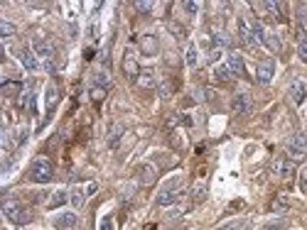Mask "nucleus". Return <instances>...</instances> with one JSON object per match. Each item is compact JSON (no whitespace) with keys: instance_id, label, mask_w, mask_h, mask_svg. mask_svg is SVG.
Masks as SVG:
<instances>
[{"instance_id":"nucleus-31","label":"nucleus","mask_w":307,"mask_h":230,"mask_svg":"<svg viewBox=\"0 0 307 230\" xmlns=\"http://www.w3.org/2000/svg\"><path fill=\"white\" fill-rule=\"evenodd\" d=\"M288 206H290V201H288L285 196H278L275 203H273V211H275V213H283V211H288Z\"/></svg>"},{"instance_id":"nucleus-25","label":"nucleus","mask_w":307,"mask_h":230,"mask_svg":"<svg viewBox=\"0 0 307 230\" xmlns=\"http://www.w3.org/2000/svg\"><path fill=\"white\" fill-rule=\"evenodd\" d=\"M0 91H3V95H15V93L22 91V83L20 81H3Z\"/></svg>"},{"instance_id":"nucleus-5","label":"nucleus","mask_w":307,"mask_h":230,"mask_svg":"<svg viewBox=\"0 0 307 230\" xmlns=\"http://www.w3.org/2000/svg\"><path fill=\"white\" fill-rule=\"evenodd\" d=\"M180 181H170L165 184L162 189L157 191V196H155V206H172V203L180 199Z\"/></svg>"},{"instance_id":"nucleus-42","label":"nucleus","mask_w":307,"mask_h":230,"mask_svg":"<svg viewBox=\"0 0 307 230\" xmlns=\"http://www.w3.org/2000/svg\"><path fill=\"white\" fill-rule=\"evenodd\" d=\"M300 189L302 191H307V169L302 172V181H300Z\"/></svg>"},{"instance_id":"nucleus-29","label":"nucleus","mask_w":307,"mask_h":230,"mask_svg":"<svg viewBox=\"0 0 307 230\" xmlns=\"http://www.w3.org/2000/svg\"><path fill=\"white\" fill-rule=\"evenodd\" d=\"M187 67H197V61H199V56H197V44H189L187 47Z\"/></svg>"},{"instance_id":"nucleus-3","label":"nucleus","mask_w":307,"mask_h":230,"mask_svg":"<svg viewBox=\"0 0 307 230\" xmlns=\"http://www.w3.org/2000/svg\"><path fill=\"white\" fill-rule=\"evenodd\" d=\"M30 179L35 181V184H49L52 179H54V167L52 162L47 159V157H37L32 167H30Z\"/></svg>"},{"instance_id":"nucleus-4","label":"nucleus","mask_w":307,"mask_h":230,"mask_svg":"<svg viewBox=\"0 0 307 230\" xmlns=\"http://www.w3.org/2000/svg\"><path fill=\"white\" fill-rule=\"evenodd\" d=\"M285 157L290 159L293 164H297V162H302L307 157V140H305V135H295V137H290L288 142H285Z\"/></svg>"},{"instance_id":"nucleus-41","label":"nucleus","mask_w":307,"mask_h":230,"mask_svg":"<svg viewBox=\"0 0 307 230\" xmlns=\"http://www.w3.org/2000/svg\"><path fill=\"white\" fill-rule=\"evenodd\" d=\"M221 230H241V223H229V225H224Z\"/></svg>"},{"instance_id":"nucleus-22","label":"nucleus","mask_w":307,"mask_h":230,"mask_svg":"<svg viewBox=\"0 0 307 230\" xmlns=\"http://www.w3.org/2000/svg\"><path fill=\"white\" fill-rule=\"evenodd\" d=\"M69 201V193L67 191H52V199L47 201V208H59Z\"/></svg>"},{"instance_id":"nucleus-35","label":"nucleus","mask_w":307,"mask_h":230,"mask_svg":"<svg viewBox=\"0 0 307 230\" xmlns=\"http://www.w3.org/2000/svg\"><path fill=\"white\" fill-rule=\"evenodd\" d=\"M25 142H27V130H25V127H20V130L15 133V145L20 147V145H25Z\"/></svg>"},{"instance_id":"nucleus-13","label":"nucleus","mask_w":307,"mask_h":230,"mask_svg":"<svg viewBox=\"0 0 307 230\" xmlns=\"http://www.w3.org/2000/svg\"><path fill=\"white\" fill-rule=\"evenodd\" d=\"M138 44H140V52H143L145 56L157 54V37H155V35H143Z\"/></svg>"},{"instance_id":"nucleus-32","label":"nucleus","mask_w":307,"mask_h":230,"mask_svg":"<svg viewBox=\"0 0 307 230\" xmlns=\"http://www.w3.org/2000/svg\"><path fill=\"white\" fill-rule=\"evenodd\" d=\"M121 133H123V127H121V125H113V127H111V135H108V145H111V147H116V140L121 137Z\"/></svg>"},{"instance_id":"nucleus-26","label":"nucleus","mask_w":307,"mask_h":230,"mask_svg":"<svg viewBox=\"0 0 307 230\" xmlns=\"http://www.w3.org/2000/svg\"><path fill=\"white\" fill-rule=\"evenodd\" d=\"M211 40L216 44V49H219V47H231V37H229L224 29H216V32L211 35Z\"/></svg>"},{"instance_id":"nucleus-30","label":"nucleus","mask_w":307,"mask_h":230,"mask_svg":"<svg viewBox=\"0 0 307 230\" xmlns=\"http://www.w3.org/2000/svg\"><path fill=\"white\" fill-rule=\"evenodd\" d=\"M0 35H3L5 40H8V37H13V35H15V25H13V22H8V20H3V22H0Z\"/></svg>"},{"instance_id":"nucleus-2","label":"nucleus","mask_w":307,"mask_h":230,"mask_svg":"<svg viewBox=\"0 0 307 230\" xmlns=\"http://www.w3.org/2000/svg\"><path fill=\"white\" fill-rule=\"evenodd\" d=\"M3 213H5V218H8L10 223H15V225H27V223H32L30 208L22 206L20 201H5L3 203Z\"/></svg>"},{"instance_id":"nucleus-11","label":"nucleus","mask_w":307,"mask_h":230,"mask_svg":"<svg viewBox=\"0 0 307 230\" xmlns=\"http://www.w3.org/2000/svg\"><path fill=\"white\" fill-rule=\"evenodd\" d=\"M155 179H157V169L153 164H143L138 169V184L140 186H153Z\"/></svg>"},{"instance_id":"nucleus-38","label":"nucleus","mask_w":307,"mask_h":230,"mask_svg":"<svg viewBox=\"0 0 307 230\" xmlns=\"http://www.w3.org/2000/svg\"><path fill=\"white\" fill-rule=\"evenodd\" d=\"M283 225H285V220H273V223H265L263 230H278V228H283Z\"/></svg>"},{"instance_id":"nucleus-17","label":"nucleus","mask_w":307,"mask_h":230,"mask_svg":"<svg viewBox=\"0 0 307 230\" xmlns=\"http://www.w3.org/2000/svg\"><path fill=\"white\" fill-rule=\"evenodd\" d=\"M47 120H49V115L54 113V108H57V101H59V91H57V86L54 83H49L47 86Z\"/></svg>"},{"instance_id":"nucleus-43","label":"nucleus","mask_w":307,"mask_h":230,"mask_svg":"<svg viewBox=\"0 0 307 230\" xmlns=\"http://www.w3.org/2000/svg\"><path fill=\"white\" fill-rule=\"evenodd\" d=\"M305 140H307V133H305Z\"/></svg>"},{"instance_id":"nucleus-23","label":"nucleus","mask_w":307,"mask_h":230,"mask_svg":"<svg viewBox=\"0 0 307 230\" xmlns=\"http://www.w3.org/2000/svg\"><path fill=\"white\" fill-rule=\"evenodd\" d=\"M297 54L307 64V32L297 27Z\"/></svg>"},{"instance_id":"nucleus-9","label":"nucleus","mask_w":307,"mask_h":230,"mask_svg":"<svg viewBox=\"0 0 307 230\" xmlns=\"http://www.w3.org/2000/svg\"><path fill=\"white\" fill-rule=\"evenodd\" d=\"M231 110L236 115H248L251 113V95L248 93H236L231 101Z\"/></svg>"},{"instance_id":"nucleus-14","label":"nucleus","mask_w":307,"mask_h":230,"mask_svg":"<svg viewBox=\"0 0 307 230\" xmlns=\"http://www.w3.org/2000/svg\"><path fill=\"white\" fill-rule=\"evenodd\" d=\"M76 223H79L76 213H59V216L54 218V228L57 230H71Z\"/></svg>"},{"instance_id":"nucleus-21","label":"nucleus","mask_w":307,"mask_h":230,"mask_svg":"<svg viewBox=\"0 0 307 230\" xmlns=\"http://www.w3.org/2000/svg\"><path fill=\"white\" fill-rule=\"evenodd\" d=\"M69 201H71V206L79 211V208L86 203V191L81 189V186H74V189L69 191Z\"/></svg>"},{"instance_id":"nucleus-18","label":"nucleus","mask_w":307,"mask_h":230,"mask_svg":"<svg viewBox=\"0 0 307 230\" xmlns=\"http://www.w3.org/2000/svg\"><path fill=\"white\" fill-rule=\"evenodd\" d=\"M138 86L140 88H155L157 86V81H155V74H153V69H143L140 71V76H138Z\"/></svg>"},{"instance_id":"nucleus-16","label":"nucleus","mask_w":307,"mask_h":230,"mask_svg":"<svg viewBox=\"0 0 307 230\" xmlns=\"http://www.w3.org/2000/svg\"><path fill=\"white\" fill-rule=\"evenodd\" d=\"M288 93H290V101H293L295 106H300V103L305 101V95H307V86L302 81H293Z\"/></svg>"},{"instance_id":"nucleus-36","label":"nucleus","mask_w":307,"mask_h":230,"mask_svg":"<svg viewBox=\"0 0 307 230\" xmlns=\"http://www.w3.org/2000/svg\"><path fill=\"white\" fill-rule=\"evenodd\" d=\"M135 10L143 15H150L153 13V3H135Z\"/></svg>"},{"instance_id":"nucleus-28","label":"nucleus","mask_w":307,"mask_h":230,"mask_svg":"<svg viewBox=\"0 0 307 230\" xmlns=\"http://www.w3.org/2000/svg\"><path fill=\"white\" fill-rule=\"evenodd\" d=\"M297 27L307 32V5H300V8H297Z\"/></svg>"},{"instance_id":"nucleus-15","label":"nucleus","mask_w":307,"mask_h":230,"mask_svg":"<svg viewBox=\"0 0 307 230\" xmlns=\"http://www.w3.org/2000/svg\"><path fill=\"white\" fill-rule=\"evenodd\" d=\"M226 67H229V71H231L234 76H243V71H246V67H243V59H241V54H238V52H231V54H229V59H226Z\"/></svg>"},{"instance_id":"nucleus-39","label":"nucleus","mask_w":307,"mask_h":230,"mask_svg":"<svg viewBox=\"0 0 307 230\" xmlns=\"http://www.w3.org/2000/svg\"><path fill=\"white\" fill-rule=\"evenodd\" d=\"M89 37H91V40H96V37H98V27H96V22H91V27H89Z\"/></svg>"},{"instance_id":"nucleus-24","label":"nucleus","mask_w":307,"mask_h":230,"mask_svg":"<svg viewBox=\"0 0 307 230\" xmlns=\"http://www.w3.org/2000/svg\"><path fill=\"white\" fill-rule=\"evenodd\" d=\"M263 10H268L273 20L285 22V15H283V5H280V3H263Z\"/></svg>"},{"instance_id":"nucleus-6","label":"nucleus","mask_w":307,"mask_h":230,"mask_svg":"<svg viewBox=\"0 0 307 230\" xmlns=\"http://www.w3.org/2000/svg\"><path fill=\"white\" fill-rule=\"evenodd\" d=\"M238 37L243 40L246 47H258V40H256V32H253V20L251 17H241L238 20Z\"/></svg>"},{"instance_id":"nucleus-37","label":"nucleus","mask_w":307,"mask_h":230,"mask_svg":"<svg viewBox=\"0 0 307 230\" xmlns=\"http://www.w3.org/2000/svg\"><path fill=\"white\" fill-rule=\"evenodd\" d=\"M98 230H113V218L106 216L103 220H101V225H98Z\"/></svg>"},{"instance_id":"nucleus-10","label":"nucleus","mask_w":307,"mask_h":230,"mask_svg":"<svg viewBox=\"0 0 307 230\" xmlns=\"http://www.w3.org/2000/svg\"><path fill=\"white\" fill-rule=\"evenodd\" d=\"M123 71H126L128 79L138 81L140 69H138V61H135V52H133V49H128V52H126V59H123Z\"/></svg>"},{"instance_id":"nucleus-34","label":"nucleus","mask_w":307,"mask_h":230,"mask_svg":"<svg viewBox=\"0 0 307 230\" xmlns=\"http://www.w3.org/2000/svg\"><path fill=\"white\" fill-rule=\"evenodd\" d=\"M182 8H184V10H187L189 15H197L202 5H199V3H194V0H187V3H182Z\"/></svg>"},{"instance_id":"nucleus-1","label":"nucleus","mask_w":307,"mask_h":230,"mask_svg":"<svg viewBox=\"0 0 307 230\" xmlns=\"http://www.w3.org/2000/svg\"><path fill=\"white\" fill-rule=\"evenodd\" d=\"M32 52L37 54V59L42 61V69L47 71H54V56H57V49L54 44L49 40H44L42 35H35L32 37Z\"/></svg>"},{"instance_id":"nucleus-33","label":"nucleus","mask_w":307,"mask_h":230,"mask_svg":"<svg viewBox=\"0 0 307 230\" xmlns=\"http://www.w3.org/2000/svg\"><path fill=\"white\" fill-rule=\"evenodd\" d=\"M204 196H207V186H204V184H197L194 191H192V199H194V201H202Z\"/></svg>"},{"instance_id":"nucleus-8","label":"nucleus","mask_w":307,"mask_h":230,"mask_svg":"<svg viewBox=\"0 0 307 230\" xmlns=\"http://www.w3.org/2000/svg\"><path fill=\"white\" fill-rule=\"evenodd\" d=\"M293 172H295V164L290 162L285 154L273 159V174H275V176H280V179H288V176L293 174Z\"/></svg>"},{"instance_id":"nucleus-7","label":"nucleus","mask_w":307,"mask_h":230,"mask_svg":"<svg viewBox=\"0 0 307 230\" xmlns=\"http://www.w3.org/2000/svg\"><path fill=\"white\" fill-rule=\"evenodd\" d=\"M273 74H275V61L273 59H261L258 67H256V81L270 83L273 81Z\"/></svg>"},{"instance_id":"nucleus-12","label":"nucleus","mask_w":307,"mask_h":230,"mask_svg":"<svg viewBox=\"0 0 307 230\" xmlns=\"http://www.w3.org/2000/svg\"><path fill=\"white\" fill-rule=\"evenodd\" d=\"M20 61H22V67L27 69V71H37V69L42 67V61L37 59V54L35 52H30V49H20Z\"/></svg>"},{"instance_id":"nucleus-19","label":"nucleus","mask_w":307,"mask_h":230,"mask_svg":"<svg viewBox=\"0 0 307 230\" xmlns=\"http://www.w3.org/2000/svg\"><path fill=\"white\" fill-rule=\"evenodd\" d=\"M261 44H265L270 52H280V40H278V35H275V32H270V29H263Z\"/></svg>"},{"instance_id":"nucleus-20","label":"nucleus","mask_w":307,"mask_h":230,"mask_svg":"<svg viewBox=\"0 0 307 230\" xmlns=\"http://www.w3.org/2000/svg\"><path fill=\"white\" fill-rule=\"evenodd\" d=\"M91 86H98V88H111V76H108V71L106 69H101V71H96L94 74V79H91Z\"/></svg>"},{"instance_id":"nucleus-27","label":"nucleus","mask_w":307,"mask_h":230,"mask_svg":"<svg viewBox=\"0 0 307 230\" xmlns=\"http://www.w3.org/2000/svg\"><path fill=\"white\" fill-rule=\"evenodd\" d=\"M231 76H234V74L229 71V67H226V64H219V67L214 69V79H216V81H229Z\"/></svg>"},{"instance_id":"nucleus-40","label":"nucleus","mask_w":307,"mask_h":230,"mask_svg":"<svg viewBox=\"0 0 307 230\" xmlns=\"http://www.w3.org/2000/svg\"><path fill=\"white\" fill-rule=\"evenodd\" d=\"M96 181H91V184H89V186H86V196H94V193H96Z\"/></svg>"}]
</instances>
